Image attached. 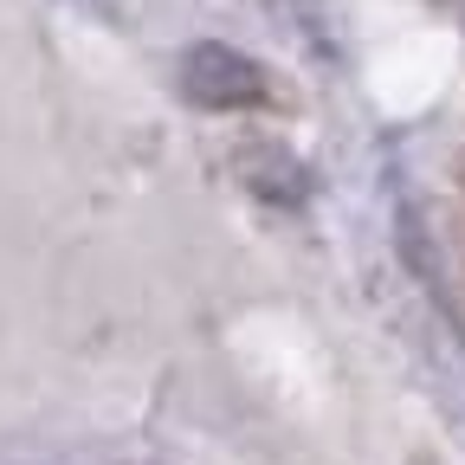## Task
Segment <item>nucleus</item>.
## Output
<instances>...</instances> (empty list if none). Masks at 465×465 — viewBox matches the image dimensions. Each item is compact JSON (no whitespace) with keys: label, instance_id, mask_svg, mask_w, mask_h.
I'll use <instances>...</instances> for the list:
<instances>
[{"label":"nucleus","instance_id":"f257e3e1","mask_svg":"<svg viewBox=\"0 0 465 465\" xmlns=\"http://www.w3.org/2000/svg\"><path fill=\"white\" fill-rule=\"evenodd\" d=\"M182 91L201 110H240V104L265 97V72L252 65L246 52H232V45H194L182 58Z\"/></svg>","mask_w":465,"mask_h":465}]
</instances>
